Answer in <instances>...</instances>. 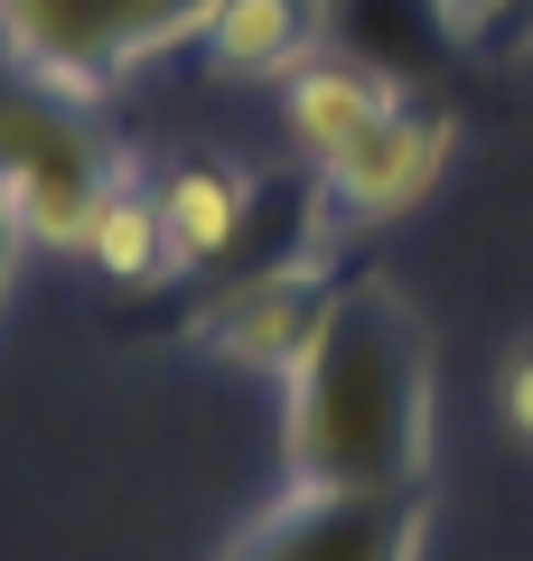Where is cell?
<instances>
[{"label": "cell", "instance_id": "1", "mask_svg": "<svg viewBox=\"0 0 533 561\" xmlns=\"http://www.w3.org/2000/svg\"><path fill=\"white\" fill-rule=\"evenodd\" d=\"M440 421V356L394 280H337L299 375L281 383V449L291 505L337 496H421Z\"/></svg>", "mask_w": 533, "mask_h": 561}, {"label": "cell", "instance_id": "2", "mask_svg": "<svg viewBox=\"0 0 533 561\" xmlns=\"http://www.w3.org/2000/svg\"><path fill=\"white\" fill-rule=\"evenodd\" d=\"M206 10L216 0H0V57L29 94L84 113L150 57L188 47Z\"/></svg>", "mask_w": 533, "mask_h": 561}, {"label": "cell", "instance_id": "3", "mask_svg": "<svg viewBox=\"0 0 533 561\" xmlns=\"http://www.w3.org/2000/svg\"><path fill=\"white\" fill-rule=\"evenodd\" d=\"M328 225H318L299 253L262 262L243 290H225V300H206L197 319H188V346H206L216 365H235V375H262V383H291L299 356H309L318 319H328L337 300V253H328Z\"/></svg>", "mask_w": 533, "mask_h": 561}, {"label": "cell", "instance_id": "4", "mask_svg": "<svg viewBox=\"0 0 533 561\" xmlns=\"http://www.w3.org/2000/svg\"><path fill=\"white\" fill-rule=\"evenodd\" d=\"M103 179H113V150L84 140L66 122V103H47V94L0 103V197H10L29 243L84 253V216H94Z\"/></svg>", "mask_w": 533, "mask_h": 561}, {"label": "cell", "instance_id": "5", "mask_svg": "<svg viewBox=\"0 0 533 561\" xmlns=\"http://www.w3.org/2000/svg\"><path fill=\"white\" fill-rule=\"evenodd\" d=\"M450 150H458V122L431 113V103H402V113H384L355 150H337L328 169H309V206L337 225V243L347 234H384V225H402L440 187Z\"/></svg>", "mask_w": 533, "mask_h": 561}, {"label": "cell", "instance_id": "6", "mask_svg": "<svg viewBox=\"0 0 533 561\" xmlns=\"http://www.w3.org/2000/svg\"><path fill=\"white\" fill-rule=\"evenodd\" d=\"M421 496H337V505H291L272 496V515L235 542V561H421Z\"/></svg>", "mask_w": 533, "mask_h": 561}, {"label": "cell", "instance_id": "7", "mask_svg": "<svg viewBox=\"0 0 533 561\" xmlns=\"http://www.w3.org/2000/svg\"><path fill=\"white\" fill-rule=\"evenodd\" d=\"M150 197H159V225H169V262L216 272V262H235V243L262 216V169L225 160V150H188V160L150 169Z\"/></svg>", "mask_w": 533, "mask_h": 561}, {"label": "cell", "instance_id": "8", "mask_svg": "<svg viewBox=\"0 0 533 561\" xmlns=\"http://www.w3.org/2000/svg\"><path fill=\"white\" fill-rule=\"evenodd\" d=\"M402 76L375 57H347V47H328V57H309L291 84H281V131H291V150L309 169H328L337 150H355V140L375 131L384 113H402Z\"/></svg>", "mask_w": 533, "mask_h": 561}, {"label": "cell", "instance_id": "9", "mask_svg": "<svg viewBox=\"0 0 533 561\" xmlns=\"http://www.w3.org/2000/svg\"><path fill=\"white\" fill-rule=\"evenodd\" d=\"M197 57L225 84H291L309 57H328V0H216Z\"/></svg>", "mask_w": 533, "mask_h": 561}, {"label": "cell", "instance_id": "10", "mask_svg": "<svg viewBox=\"0 0 533 561\" xmlns=\"http://www.w3.org/2000/svg\"><path fill=\"white\" fill-rule=\"evenodd\" d=\"M84 262H94L103 280H122V290H159V280H178L169 225H159V197H150V169H140L132 150H113V179H103L94 216H84Z\"/></svg>", "mask_w": 533, "mask_h": 561}, {"label": "cell", "instance_id": "11", "mask_svg": "<svg viewBox=\"0 0 533 561\" xmlns=\"http://www.w3.org/2000/svg\"><path fill=\"white\" fill-rule=\"evenodd\" d=\"M496 402H506V431L533 449V337L506 356V375H496Z\"/></svg>", "mask_w": 533, "mask_h": 561}, {"label": "cell", "instance_id": "12", "mask_svg": "<svg viewBox=\"0 0 533 561\" xmlns=\"http://www.w3.org/2000/svg\"><path fill=\"white\" fill-rule=\"evenodd\" d=\"M487 38H506L514 57H533V0H496V20H487Z\"/></svg>", "mask_w": 533, "mask_h": 561}, {"label": "cell", "instance_id": "13", "mask_svg": "<svg viewBox=\"0 0 533 561\" xmlns=\"http://www.w3.org/2000/svg\"><path fill=\"white\" fill-rule=\"evenodd\" d=\"M20 253H29V234H20V216H10V197H0V300H10V272H20Z\"/></svg>", "mask_w": 533, "mask_h": 561}]
</instances>
